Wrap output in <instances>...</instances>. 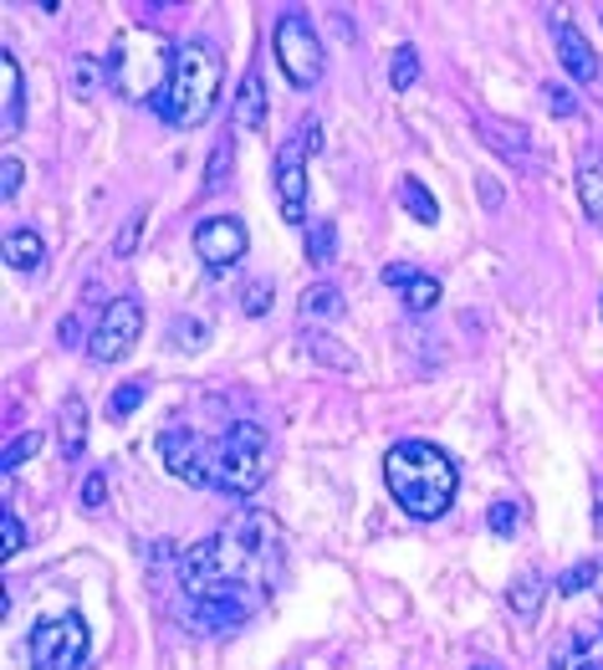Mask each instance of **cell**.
Wrapping results in <instances>:
<instances>
[{
    "label": "cell",
    "instance_id": "7402d4cb",
    "mask_svg": "<svg viewBox=\"0 0 603 670\" xmlns=\"http://www.w3.org/2000/svg\"><path fill=\"white\" fill-rule=\"evenodd\" d=\"M169 343L185 349V353L210 349V322H205V318H175V322H169Z\"/></svg>",
    "mask_w": 603,
    "mask_h": 670
},
{
    "label": "cell",
    "instance_id": "8fae6325",
    "mask_svg": "<svg viewBox=\"0 0 603 670\" xmlns=\"http://www.w3.org/2000/svg\"><path fill=\"white\" fill-rule=\"evenodd\" d=\"M246 246H251V236H246V226L236 220V215H210V220L195 226V251H200V261L210 271L236 267V261L246 256Z\"/></svg>",
    "mask_w": 603,
    "mask_h": 670
},
{
    "label": "cell",
    "instance_id": "836d02e7",
    "mask_svg": "<svg viewBox=\"0 0 603 670\" xmlns=\"http://www.w3.org/2000/svg\"><path fill=\"white\" fill-rule=\"evenodd\" d=\"M37 445H41V435H21V441H11V451L0 456V471H15L27 456H37Z\"/></svg>",
    "mask_w": 603,
    "mask_h": 670
},
{
    "label": "cell",
    "instance_id": "30bf717a",
    "mask_svg": "<svg viewBox=\"0 0 603 670\" xmlns=\"http://www.w3.org/2000/svg\"><path fill=\"white\" fill-rule=\"evenodd\" d=\"M159 461L164 471L185 486H215V441H200L195 430L175 425L159 435Z\"/></svg>",
    "mask_w": 603,
    "mask_h": 670
},
{
    "label": "cell",
    "instance_id": "83f0119b",
    "mask_svg": "<svg viewBox=\"0 0 603 670\" xmlns=\"http://www.w3.org/2000/svg\"><path fill=\"white\" fill-rule=\"evenodd\" d=\"M144 394H148L144 379H134V384H118V389H113V404H107V415H113V420H128L138 404H144Z\"/></svg>",
    "mask_w": 603,
    "mask_h": 670
},
{
    "label": "cell",
    "instance_id": "ba28073f",
    "mask_svg": "<svg viewBox=\"0 0 603 670\" xmlns=\"http://www.w3.org/2000/svg\"><path fill=\"white\" fill-rule=\"evenodd\" d=\"M31 670H87V625L77 615H52L31 630Z\"/></svg>",
    "mask_w": 603,
    "mask_h": 670
},
{
    "label": "cell",
    "instance_id": "7c38bea8",
    "mask_svg": "<svg viewBox=\"0 0 603 670\" xmlns=\"http://www.w3.org/2000/svg\"><path fill=\"white\" fill-rule=\"evenodd\" d=\"M558 62H563V72L573 82H583V87H599V82H603L599 56H593L589 37H583L578 27H558Z\"/></svg>",
    "mask_w": 603,
    "mask_h": 670
},
{
    "label": "cell",
    "instance_id": "6da1fadb",
    "mask_svg": "<svg viewBox=\"0 0 603 670\" xmlns=\"http://www.w3.org/2000/svg\"><path fill=\"white\" fill-rule=\"evenodd\" d=\"M277 523L267 512H246L236 523H226V533L205 537L195 548L179 558V589L189 594L195 604H215V599H236L251 609L256 594H251V578L267 574L277 578Z\"/></svg>",
    "mask_w": 603,
    "mask_h": 670
},
{
    "label": "cell",
    "instance_id": "484cf974",
    "mask_svg": "<svg viewBox=\"0 0 603 670\" xmlns=\"http://www.w3.org/2000/svg\"><path fill=\"white\" fill-rule=\"evenodd\" d=\"M308 349L318 353L328 369H337V374H353V353L343 349V343H333V338H322V333H308Z\"/></svg>",
    "mask_w": 603,
    "mask_h": 670
},
{
    "label": "cell",
    "instance_id": "ffe728a7",
    "mask_svg": "<svg viewBox=\"0 0 603 670\" xmlns=\"http://www.w3.org/2000/svg\"><path fill=\"white\" fill-rule=\"evenodd\" d=\"M578 200H583L589 220H599V226H603V159L578 164Z\"/></svg>",
    "mask_w": 603,
    "mask_h": 670
},
{
    "label": "cell",
    "instance_id": "9c48e42d",
    "mask_svg": "<svg viewBox=\"0 0 603 670\" xmlns=\"http://www.w3.org/2000/svg\"><path fill=\"white\" fill-rule=\"evenodd\" d=\"M138 333H144V302H138V297H113L103 308V318L93 322V333H87V359L93 363L128 359Z\"/></svg>",
    "mask_w": 603,
    "mask_h": 670
},
{
    "label": "cell",
    "instance_id": "d6a6232c",
    "mask_svg": "<svg viewBox=\"0 0 603 670\" xmlns=\"http://www.w3.org/2000/svg\"><path fill=\"white\" fill-rule=\"evenodd\" d=\"M72 72H77V93L87 97L97 87V78H107V62H93V56H77L72 62Z\"/></svg>",
    "mask_w": 603,
    "mask_h": 670
},
{
    "label": "cell",
    "instance_id": "cb8c5ba5",
    "mask_svg": "<svg viewBox=\"0 0 603 670\" xmlns=\"http://www.w3.org/2000/svg\"><path fill=\"white\" fill-rule=\"evenodd\" d=\"M333 256H337L333 220H312V226H308V261H312V267H328Z\"/></svg>",
    "mask_w": 603,
    "mask_h": 670
},
{
    "label": "cell",
    "instance_id": "9a60e30c",
    "mask_svg": "<svg viewBox=\"0 0 603 670\" xmlns=\"http://www.w3.org/2000/svg\"><path fill=\"white\" fill-rule=\"evenodd\" d=\"M542 599H548V584H542V574L537 568H522V574L511 578V589H507V609L517 625H537V615H542Z\"/></svg>",
    "mask_w": 603,
    "mask_h": 670
},
{
    "label": "cell",
    "instance_id": "ac0fdd59",
    "mask_svg": "<svg viewBox=\"0 0 603 670\" xmlns=\"http://www.w3.org/2000/svg\"><path fill=\"white\" fill-rule=\"evenodd\" d=\"M297 312H302V322H337L343 312H349V302H343V292H337L333 282H312L308 292H302V302H297Z\"/></svg>",
    "mask_w": 603,
    "mask_h": 670
},
{
    "label": "cell",
    "instance_id": "f1b7e54d",
    "mask_svg": "<svg viewBox=\"0 0 603 670\" xmlns=\"http://www.w3.org/2000/svg\"><path fill=\"white\" fill-rule=\"evenodd\" d=\"M599 584V564L593 558H578L563 578H558V594H578V589H593Z\"/></svg>",
    "mask_w": 603,
    "mask_h": 670
},
{
    "label": "cell",
    "instance_id": "b9f144b4",
    "mask_svg": "<svg viewBox=\"0 0 603 670\" xmlns=\"http://www.w3.org/2000/svg\"><path fill=\"white\" fill-rule=\"evenodd\" d=\"M578 670H603V660H583V666H578Z\"/></svg>",
    "mask_w": 603,
    "mask_h": 670
},
{
    "label": "cell",
    "instance_id": "52a82bcc",
    "mask_svg": "<svg viewBox=\"0 0 603 670\" xmlns=\"http://www.w3.org/2000/svg\"><path fill=\"white\" fill-rule=\"evenodd\" d=\"M322 148V123L308 118L302 134L287 138L282 154H277V200H282V220L292 226H308V154Z\"/></svg>",
    "mask_w": 603,
    "mask_h": 670
},
{
    "label": "cell",
    "instance_id": "f35d334b",
    "mask_svg": "<svg viewBox=\"0 0 603 670\" xmlns=\"http://www.w3.org/2000/svg\"><path fill=\"white\" fill-rule=\"evenodd\" d=\"M548 107L558 113V118H568V113H573V97H568L558 82H548Z\"/></svg>",
    "mask_w": 603,
    "mask_h": 670
},
{
    "label": "cell",
    "instance_id": "5b68a950",
    "mask_svg": "<svg viewBox=\"0 0 603 670\" xmlns=\"http://www.w3.org/2000/svg\"><path fill=\"white\" fill-rule=\"evenodd\" d=\"M271 466H277V445L261 425L251 420H236V425L215 441V492L230 496H251L267 486Z\"/></svg>",
    "mask_w": 603,
    "mask_h": 670
},
{
    "label": "cell",
    "instance_id": "7a4b0ae2",
    "mask_svg": "<svg viewBox=\"0 0 603 670\" xmlns=\"http://www.w3.org/2000/svg\"><path fill=\"white\" fill-rule=\"evenodd\" d=\"M384 482H389L394 502H399L415 523H435V517H445L450 502H456L460 476L440 445L399 441V445H389V456H384Z\"/></svg>",
    "mask_w": 603,
    "mask_h": 670
},
{
    "label": "cell",
    "instance_id": "e0dca14e",
    "mask_svg": "<svg viewBox=\"0 0 603 670\" xmlns=\"http://www.w3.org/2000/svg\"><path fill=\"white\" fill-rule=\"evenodd\" d=\"M230 118H236V128H261L267 123V82H261V72H246L241 87H236V107H230Z\"/></svg>",
    "mask_w": 603,
    "mask_h": 670
},
{
    "label": "cell",
    "instance_id": "1f68e13d",
    "mask_svg": "<svg viewBox=\"0 0 603 670\" xmlns=\"http://www.w3.org/2000/svg\"><path fill=\"white\" fill-rule=\"evenodd\" d=\"M27 548V533H21V517H11V512H0V553L6 558H15V553Z\"/></svg>",
    "mask_w": 603,
    "mask_h": 670
},
{
    "label": "cell",
    "instance_id": "f546056e",
    "mask_svg": "<svg viewBox=\"0 0 603 670\" xmlns=\"http://www.w3.org/2000/svg\"><path fill=\"white\" fill-rule=\"evenodd\" d=\"M486 523H491V533H497V537H517V523H522V512H517V502H491Z\"/></svg>",
    "mask_w": 603,
    "mask_h": 670
},
{
    "label": "cell",
    "instance_id": "44dd1931",
    "mask_svg": "<svg viewBox=\"0 0 603 670\" xmlns=\"http://www.w3.org/2000/svg\"><path fill=\"white\" fill-rule=\"evenodd\" d=\"M399 200H404V210L415 215L419 226H435V220H440V205L429 200V189L419 185V179H409V175L399 179Z\"/></svg>",
    "mask_w": 603,
    "mask_h": 670
},
{
    "label": "cell",
    "instance_id": "2e32d148",
    "mask_svg": "<svg viewBox=\"0 0 603 670\" xmlns=\"http://www.w3.org/2000/svg\"><path fill=\"white\" fill-rule=\"evenodd\" d=\"M56 445H62L67 461L82 456V445H87V404H82V394H67L56 404Z\"/></svg>",
    "mask_w": 603,
    "mask_h": 670
},
{
    "label": "cell",
    "instance_id": "4fadbf2b",
    "mask_svg": "<svg viewBox=\"0 0 603 670\" xmlns=\"http://www.w3.org/2000/svg\"><path fill=\"white\" fill-rule=\"evenodd\" d=\"M476 134H481V144L497 148L501 159L532 164V134H527L522 123H511V118H481V123H476Z\"/></svg>",
    "mask_w": 603,
    "mask_h": 670
},
{
    "label": "cell",
    "instance_id": "4316f807",
    "mask_svg": "<svg viewBox=\"0 0 603 670\" xmlns=\"http://www.w3.org/2000/svg\"><path fill=\"white\" fill-rule=\"evenodd\" d=\"M389 82H394V93H409V87L419 82V56H415V47H399V52H394Z\"/></svg>",
    "mask_w": 603,
    "mask_h": 670
},
{
    "label": "cell",
    "instance_id": "ab89813d",
    "mask_svg": "<svg viewBox=\"0 0 603 670\" xmlns=\"http://www.w3.org/2000/svg\"><path fill=\"white\" fill-rule=\"evenodd\" d=\"M548 670H578V660H573V650H552V660H548Z\"/></svg>",
    "mask_w": 603,
    "mask_h": 670
},
{
    "label": "cell",
    "instance_id": "d590c367",
    "mask_svg": "<svg viewBox=\"0 0 603 670\" xmlns=\"http://www.w3.org/2000/svg\"><path fill=\"white\" fill-rule=\"evenodd\" d=\"M241 308L251 312V318H261V312L271 308V282H256V287H246V297H241Z\"/></svg>",
    "mask_w": 603,
    "mask_h": 670
},
{
    "label": "cell",
    "instance_id": "60d3db41",
    "mask_svg": "<svg viewBox=\"0 0 603 670\" xmlns=\"http://www.w3.org/2000/svg\"><path fill=\"white\" fill-rule=\"evenodd\" d=\"M593 533L603 537V482L593 486Z\"/></svg>",
    "mask_w": 603,
    "mask_h": 670
},
{
    "label": "cell",
    "instance_id": "d6986e66",
    "mask_svg": "<svg viewBox=\"0 0 603 670\" xmlns=\"http://www.w3.org/2000/svg\"><path fill=\"white\" fill-rule=\"evenodd\" d=\"M41 256H46V241H41L37 230H11L6 236V267L31 271V267H41Z\"/></svg>",
    "mask_w": 603,
    "mask_h": 670
},
{
    "label": "cell",
    "instance_id": "5bb4252c",
    "mask_svg": "<svg viewBox=\"0 0 603 670\" xmlns=\"http://www.w3.org/2000/svg\"><path fill=\"white\" fill-rule=\"evenodd\" d=\"M21 123H27V82H21L15 56L0 52V128L21 134Z\"/></svg>",
    "mask_w": 603,
    "mask_h": 670
},
{
    "label": "cell",
    "instance_id": "8992f818",
    "mask_svg": "<svg viewBox=\"0 0 603 670\" xmlns=\"http://www.w3.org/2000/svg\"><path fill=\"white\" fill-rule=\"evenodd\" d=\"M271 47H277V62H282L287 82H292L297 93H312L322 82V37L312 31V21L302 11H287L282 21H277V37H271Z\"/></svg>",
    "mask_w": 603,
    "mask_h": 670
},
{
    "label": "cell",
    "instance_id": "277c9868",
    "mask_svg": "<svg viewBox=\"0 0 603 670\" xmlns=\"http://www.w3.org/2000/svg\"><path fill=\"white\" fill-rule=\"evenodd\" d=\"M107 78L128 103H159V93L175 78V47L154 31H118L107 52Z\"/></svg>",
    "mask_w": 603,
    "mask_h": 670
},
{
    "label": "cell",
    "instance_id": "d4e9b609",
    "mask_svg": "<svg viewBox=\"0 0 603 670\" xmlns=\"http://www.w3.org/2000/svg\"><path fill=\"white\" fill-rule=\"evenodd\" d=\"M230 154H236V144H230V134H220L215 138V154H210V164H205V189H226V179H230Z\"/></svg>",
    "mask_w": 603,
    "mask_h": 670
},
{
    "label": "cell",
    "instance_id": "4dcf8cb0",
    "mask_svg": "<svg viewBox=\"0 0 603 670\" xmlns=\"http://www.w3.org/2000/svg\"><path fill=\"white\" fill-rule=\"evenodd\" d=\"M103 502H107V476L103 471H87V482H82V492H77V507L82 512H103Z\"/></svg>",
    "mask_w": 603,
    "mask_h": 670
},
{
    "label": "cell",
    "instance_id": "e575fe53",
    "mask_svg": "<svg viewBox=\"0 0 603 670\" xmlns=\"http://www.w3.org/2000/svg\"><path fill=\"white\" fill-rule=\"evenodd\" d=\"M138 236H144V210H138L134 220H128V226L118 230V241H113V251H118V256H134V251H138Z\"/></svg>",
    "mask_w": 603,
    "mask_h": 670
},
{
    "label": "cell",
    "instance_id": "8d00e7d4",
    "mask_svg": "<svg viewBox=\"0 0 603 670\" xmlns=\"http://www.w3.org/2000/svg\"><path fill=\"white\" fill-rule=\"evenodd\" d=\"M15 189H21V159H15V154H6V164H0V195H6V200H15Z\"/></svg>",
    "mask_w": 603,
    "mask_h": 670
},
{
    "label": "cell",
    "instance_id": "74e56055",
    "mask_svg": "<svg viewBox=\"0 0 603 670\" xmlns=\"http://www.w3.org/2000/svg\"><path fill=\"white\" fill-rule=\"evenodd\" d=\"M476 189H481V205H486V210H501V205H507V189H501L491 175L476 179Z\"/></svg>",
    "mask_w": 603,
    "mask_h": 670
},
{
    "label": "cell",
    "instance_id": "7bdbcfd3",
    "mask_svg": "<svg viewBox=\"0 0 603 670\" xmlns=\"http://www.w3.org/2000/svg\"><path fill=\"white\" fill-rule=\"evenodd\" d=\"M599 16H603V11H599Z\"/></svg>",
    "mask_w": 603,
    "mask_h": 670
},
{
    "label": "cell",
    "instance_id": "3957f363",
    "mask_svg": "<svg viewBox=\"0 0 603 670\" xmlns=\"http://www.w3.org/2000/svg\"><path fill=\"white\" fill-rule=\"evenodd\" d=\"M220 82H226V62L205 37H185L175 47V78L159 93V118L175 128H200L210 123L215 103H220Z\"/></svg>",
    "mask_w": 603,
    "mask_h": 670
},
{
    "label": "cell",
    "instance_id": "603a6c76",
    "mask_svg": "<svg viewBox=\"0 0 603 670\" xmlns=\"http://www.w3.org/2000/svg\"><path fill=\"white\" fill-rule=\"evenodd\" d=\"M399 297H404V308L409 312H429L435 302H440V282H435L429 271H415V277L399 287Z\"/></svg>",
    "mask_w": 603,
    "mask_h": 670
}]
</instances>
